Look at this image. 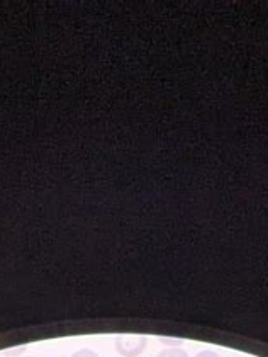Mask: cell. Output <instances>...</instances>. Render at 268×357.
I'll use <instances>...</instances> for the list:
<instances>
[{
	"label": "cell",
	"mask_w": 268,
	"mask_h": 357,
	"mask_svg": "<svg viewBox=\"0 0 268 357\" xmlns=\"http://www.w3.org/2000/svg\"><path fill=\"white\" fill-rule=\"evenodd\" d=\"M146 344L145 335H119L116 339V351L124 357H138L145 351Z\"/></svg>",
	"instance_id": "6da1fadb"
},
{
	"label": "cell",
	"mask_w": 268,
	"mask_h": 357,
	"mask_svg": "<svg viewBox=\"0 0 268 357\" xmlns=\"http://www.w3.org/2000/svg\"><path fill=\"white\" fill-rule=\"evenodd\" d=\"M157 357H189V356L184 349L168 347V349H163V351Z\"/></svg>",
	"instance_id": "7a4b0ae2"
},
{
	"label": "cell",
	"mask_w": 268,
	"mask_h": 357,
	"mask_svg": "<svg viewBox=\"0 0 268 357\" xmlns=\"http://www.w3.org/2000/svg\"><path fill=\"white\" fill-rule=\"evenodd\" d=\"M72 357H99V354L90 351V349H80V351H77Z\"/></svg>",
	"instance_id": "3957f363"
},
{
	"label": "cell",
	"mask_w": 268,
	"mask_h": 357,
	"mask_svg": "<svg viewBox=\"0 0 268 357\" xmlns=\"http://www.w3.org/2000/svg\"><path fill=\"white\" fill-rule=\"evenodd\" d=\"M196 357H221V356L217 354V352H214V351H202Z\"/></svg>",
	"instance_id": "277c9868"
}]
</instances>
